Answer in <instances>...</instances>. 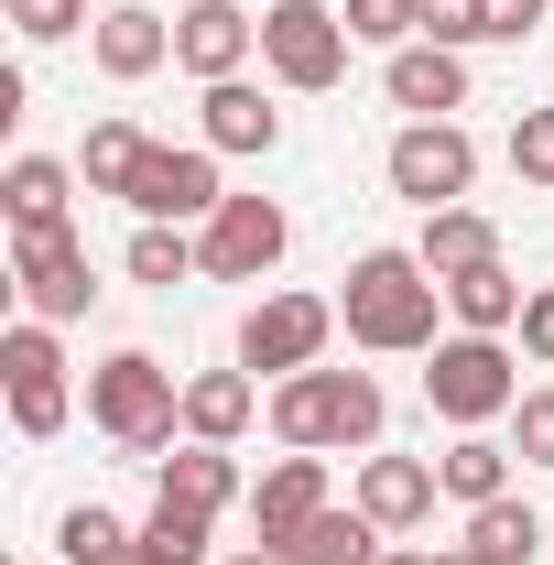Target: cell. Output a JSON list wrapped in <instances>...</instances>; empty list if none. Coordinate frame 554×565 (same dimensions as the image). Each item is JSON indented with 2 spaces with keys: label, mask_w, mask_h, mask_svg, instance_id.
<instances>
[{
  "label": "cell",
  "mask_w": 554,
  "mask_h": 565,
  "mask_svg": "<svg viewBox=\"0 0 554 565\" xmlns=\"http://www.w3.org/2000/svg\"><path fill=\"white\" fill-rule=\"evenodd\" d=\"M435 305H446V282L424 273L414 250H359L348 262V294H338L359 349H435Z\"/></svg>",
  "instance_id": "obj_1"
},
{
  "label": "cell",
  "mask_w": 554,
  "mask_h": 565,
  "mask_svg": "<svg viewBox=\"0 0 554 565\" xmlns=\"http://www.w3.org/2000/svg\"><path fill=\"white\" fill-rule=\"evenodd\" d=\"M273 435L283 446H370L381 435V381H359V370H294L273 392Z\"/></svg>",
  "instance_id": "obj_2"
},
{
  "label": "cell",
  "mask_w": 554,
  "mask_h": 565,
  "mask_svg": "<svg viewBox=\"0 0 554 565\" xmlns=\"http://www.w3.org/2000/svg\"><path fill=\"white\" fill-rule=\"evenodd\" d=\"M87 414L109 424L131 457H174V424H185V392H174V370H152L141 349H120L98 381H87Z\"/></svg>",
  "instance_id": "obj_3"
},
{
  "label": "cell",
  "mask_w": 554,
  "mask_h": 565,
  "mask_svg": "<svg viewBox=\"0 0 554 565\" xmlns=\"http://www.w3.org/2000/svg\"><path fill=\"white\" fill-rule=\"evenodd\" d=\"M348 11H316V0H273L262 11V55H273L283 87H338L348 76Z\"/></svg>",
  "instance_id": "obj_4"
},
{
  "label": "cell",
  "mask_w": 554,
  "mask_h": 565,
  "mask_svg": "<svg viewBox=\"0 0 554 565\" xmlns=\"http://www.w3.org/2000/svg\"><path fill=\"white\" fill-rule=\"evenodd\" d=\"M424 403H435L446 424H468V435H479L489 414H511V403H522V381H511V359L489 349V338H446L435 370H424Z\"/></svg>",
  "instance_id": "obj_5"
},
{
  "label": "cell",
  "mask_w": 554,
  "mask_h": 565,
  "mask_svg": "<svg viewBox=\"0 0 554 565\" xmlns=\"http://www.w3.org/2000/svg\"><path fill=\"white\" fill-rule=\"evenodd\" d=\"M327 327H338V305H316V294H273V305H251V327H239V370H316L327 349Z\"/></svg>",
  "instance_id": "obj_6"
},
{
  "label": "cell",
  "mask_w": 554,
  "mask_h": 565,
  "mask_svg": "<svg viewBox=\"0 0 554 565\" xmlns=\"http://www.w3.org/2000/svg\"><path fill=\"white\" fill-rule=\"evenodd\" d=\"M283 239H294V228H283L273 196H228V207L207 217V239H196V262H207L217 282H262L283 262Z\"/></svg>",
  "instance_id": "obj_7"
},
{
  "label": "cell",
  "mask_w": 554,
  "mask_h": 565,
  "mask_svg": "<svg viewBox=\"0 0 554 565\" xmlns=\"http://www.w3.org/2000/svg\"><path fill=\"white\" fill-rule=\"evenodd\" d=\"M468 174H479V152L457 120H414V131L392 141V185L414 196V207H457L468 196Z\"/></svg>",
  "instance_id": "obj_8"
},
{
  "label": "cell",
  "mask_w": 554,
  "mask_h": 565,
  "mask_svg": "<svg viewBox=\"0 0 554 565\" xmlns=\"http://www.w3.org/2000/svg\"><path fill=\"white\" fill-rule=\"evenodd\" d=\"M0 370H11V424L22 435H55L66 424V359H55L44 327H11L0 338Z\"/></svg>",
  "instance_id": "obj_9"
},
{
  "label": "cell",
  "mask_w": 554,
  "mask_h": 565,
  "mask_svg": "<svg viewBox=\"0 0 554 565\" xmlns=\"http://www.w3.org/2000/svg\"><path fill=\"white\" fill-rule=\"evenodd\" d=\"M11 273H22L33 316H87V250H76V228H22Z\"/></svg>",
  "instance_id": "obj_10"
},
{
  "label": "cell",
  "mask_w": 554,
  "mask_h": 565,
  "mask_svg": "<svg viewBox=\"0 0 554 565\" xmlns=\"http://www.w3.org/2000/svg\"><path fill=\"white\" fill-rule=\"evenodd\" d=\"M131 207L163 228V217H217L228 196H217V163H207V152H163V141H152L141 174H131Z\"/></svg>",
  "instance_id": "obj_11"
},
{
  "label": "cell",
  "mask_w": 554,
  "mask_h": 565,
  "mask_svg": "<svg viewBox=\"0 0 554 565\" xmlns=\"http://www.w3.org/2000/svg\"><path fill=\"white\" fill-rule=\"evenodd\" d=\"M316 511H327V457H305V446H294V457H283L273 479L251 490V522H262V555H283V544H294V533H305Z\"/></svg>",
  "instance_id": "obj_12"
},
{
  "label": "cell",
  "mask_w": 554,
  "mask_h": 565,
  "mask_svg": "<svg viewBox=\"0 0 554 565\" xmlns=\"http://www.w3.org/2000/svg\"><path fill=\"white\" fill-rule=\"evenodd\" d=\"M251 33H262V22H239L228 0H196V11H185V33H174V66H196V76L217 87V76H239Z\"/></svg>",
  "instance_id": "obj_13"
},
{
  "label": "cell",
  "mask_w": 554,
  "mask_h": 565,
  "mask_svg": "<svg viewBox=\"0 0 554 565\" xmlns=\"http://www.w3.org/2000/svg\"><path fill=\"white\" fill-rule=\"evenodd\" d=\"M435 282H457V273H479V262H500V228H489L479 207H424V250H414Z\"/></svg>",
  "instance_id": "obj_14"
},
{
  "label": "cell",
  "mask_w": 554,
  "mask_h": 565,
  "mask_svg": "<svg viewBox=\"0 0 554 565\" xmlns=\"http://www.w3.org/2000/svg\"><path fill=\"white\" fill-rule=\"evenodd\" d=\"M359 511H370L381 533L424 522V511H435V468H424V457H370V468H359Z\"/></svg>",
  "instance_id": "obj_15"
},
{
  "label": "cell",
  "mask_w": 554,
  "mask_h": 565,
  "mask_svg": "<svg viewBox=\"0 0 554 565\" xmlns=\"http://www.w3.org/2000/svg\"><path fill=\"white\" fill-rule=\"evenodd\" d=\"M163 468V511H228V490H239V468H228V446H174V457H152Z\"/></svg>",
  "instance_id": "obj_16"
},
{
  "label": "cell",
  "mask_w": 554,
  "mask_h": 565,
  "mask_svg": "<svg viewBox=\"0 0 554 565\" xmlns=\"http://www.w3.org/2000/svg\"><path fill=\"white\" fill-rule=\"evenodd\" d=\"M392 98H403V109H424V120H435V109H457V98H468L457 44H403V55H392Z\"/></svg>",
  "instance_id": "obj_17"
},
{
  "label": "cell",
  "mask_w": 554,
  "mask_h": 565,
  "mask_svg": "<svg viewBox=\"0 0 554 565\" xmlns=\"http://www.w3.org/2000/svg\"><path fill=\"white\" fill-rule=\"evenodd\" d=\"M273 131H283V109L262 98V87H239V76L207 87V141L217 152H273Z\"/></svg>",
  "instance_id": "obj_18"
},
{
  "label": "cell",
  "mask_w": 554,
  "mask_h": 565,
  "mask_svg": "<svg viewBox=\"0 0 554 565\" xmlns=\"http://www.w3.org/2000/svg\"><path fill=\"white\" fill-rule=\"evenodd\" d=\"M283 565H381V522H370V511H316V522L283 544Z\"/></svg>",
  "instance_id": "obj_19"
},
{
  "label": "cell",
  "mask_w": 554,
  "mask_h": 565,
  "mask_svg": "<svg viewBox=\"0 0 554 565\" xmlns=\"http://www.w3.org/2000/svg\"><path fill=\"white\" fill-rule=\"evenodd\" d=\"M0 207H11V228H66V163L22 152V163L0 174Z\"/></svg>",
  "instance_id": "obj_20"
},
{
  "label": "cell",
  "mask_w": 554,
  "mask_h": 565,
  "mask_svg": "<svg viewBox=\"0 0 554 565\" xmlns=\"http://www.w3.org/2000/svg\"><path fill=\"white\" fill-rule=\"evenodd\" d=\"M500 479H511V457H500L489 435H457V446L435 457V490H457V500H468V511H489V500H511V490H500Z\"/></svg>",
  "instance_id": "obj_21"
},
{
  "label": "cell",
  "mask_w": 554,
  "mask_h": 565,
  "mask_svg": "<svg viewBox=\"0 0 554 565\" xmlns=\"http://www.w3.org/2000/svg\"><path fill=\"white\" fill-rule=\"evenodd\" d=\"M239 424H251V381H239V370H207V381H185V435H196V446H228Z\"/></svg>",
  "instance_id": "obj_22"
},
{
  "label": "cell",
  "mask_w": 554,
  "mask_h": 565,
  "mask_svg": "<svg viewBox=\"0 0 554 565\" xmlns=\"http://www.w3.org/2000/svg\"><path fill=\"white\" fill-rule=\"evenodd\" d=\"M163 44H174V33H163L152 11H98V66H109V76H152Z\"/></svg>",
  "instance_id": "obj_23"
},
{
  "label": "cell",
  "mask_w": 554,
  "mask_h": 565,
  "mask_svg": "<svg viewBox=\"0 0 554 565\" xmlns=\"http://www.w3.org/2000/svg\"><path fill=\"white\" fill-rule=\"evenodd\" d=\"M196 555H207V511H163V500H152V522L131 533L120 565H196Z\"/></svg>",
  "instance_id": "obj_24"
},
{
  "label": "cell",
  "mask_w": 554,
  "mask_h": 565,
  "mask_svg": "<svg viewBox=\"0 0 554 565\" xmlns=\"http://www.w3.org/2000/svg\"><path fill=\"white\" fill-rule=\"evenodd\" d=\"M446 305L468 316V338H489V327H511V316H522V282L500 273V262H479V273H457V282H446Z\"/></svg>",
  "instance_id": "obj_25"
},
{
  "label": "cell",
  "mask_w": 554,
  "mask_h": 565,
  "mask_svg": "<svg viewBox=\"0 0 554 565\" xmlns=\"http://www.w3.org/2000/svg\"><path fill=\"white\" fill-rule=\"evenodd\" d=\"M468 544H479L489 565H533V544H544V522H533L522 500H489V511H468Z\"/></svg>",
  "instance_id": "obj_26"
},
{
  "label": "cell",
  "mask_w": 554,
  "mask_h": 565,
  "mask_svg": "<svg viewBox=\"0 0 554 565\" xmlns=\"http://www.w3.org/2000/svg\"><path fill=\"white\" fill-rule=\"evenodd\" d=\"M141 152H152V141H141L131 120H98V131H87V196H131Z\"/></svg>",
  "instance_id": "obj_27"
},
{
  "label": "cell",
  "mask_w": 554,
  "mask_h": 565,
  "mask_svg": "<svg viewBox=\"0 0 554 565\" xmlns=\"http://www.w3.org/2000/svg\"><path fill=\"white\" fill-rule=\"evenodd\" d=\"M55 555H66V565H120V555H131V533H120V511L76 500L66 522H55Z\"/></svg>",
  "instance_id": "obj_28"
},
{
  "label": "cell",
  "mask_w": 554,
  "mask_h": 565,
  "mask_svg": "<svg viewBox=\"0 0 554 565\" xmlns=\"http://www.w3.org/2000/svg\"><path fill=\"white\" fill-rule=\"evenodd\" d=\"M185 273H207V262H196L174 228H141L131 239V282H185Z\"/></svg>",
  "instance_id": "obj_29"
},
{
  "label": "cell",
  "mask_w": 554,
  "mask_h": 565,
  "mask_svg": "<svg viewBox=\"0 0 554 565\" xmlns=\"http://www.w3.org/2000/svg\"><path fill=\"white\" fill-rule=\"evenodd\" d=\"M348 33L359 44H403V33H424V0H348Z\"/></svg>",
  "instance_id": "obj_30"
},
{
  "label": "cell",
  "mask_w": 554,
  "mask_h": 565,
  "mask_svg": "<svg viewBox=\"0 0 554 565\" xmlns=\"http://www.w3.org/2000/svg\"><path fill=\"white\" fill-rule=\"evenodd\" d=\"M76 22H87V0H11V33L22 44H66Z\"/></svg>",
  "instance_id": "obj_31"
},
{
  "label": "cell",
  "mask_w": 554,
  "mask_h": 565,
  "mask_svg": "<svg viewBox=\"0 0 554 565\" xmlns=\"http://www.w3.org/2000/svg\"><path fill=\"white\" fill-rule=\"evenodd\" d=\"M424 33H435V44H479V33H489V0H424Z\"/></svg>",
  "instance_id": "obj_32"
},
{
  "label": "cell",
  "mask_w": 554,
  "mask_h": 565,
  "mask_svg": "<svg viewBox=\"0 0 554 565\" xmlns=\"http://www.w3.org/2000/svg\"><path fill=\"white\" fill-rule=\"evenodd\" d=\"M511 163L554 185V109H522V131H511Z\"/></svg>",
  "instance_id": "obj_33"
},
{
  "label": "cell",
  "mask_w": 554,
  "mask_h": 565,
  "mask_svg": "<svg viewBox=\"0 0 554 565\" xmlns=\"http://www.w3.org/2000/svg\"><path fill=\"white\" fill-rule=\"evenodd\" d=\"M511 424H522V457H533V468H554V392H522V403H511Z\"/></svg>",
  "instance_id": "obj_34"
},
{
  "label": "cell",
  "mask_w": 554,
  "mask_h": 565,
  "mask_svg": "<svg viewBox=\"0 0 554 565\" xmlns=\"http://www.w3.org/2000/svg\"><path fill=\"white\" fill-rule=\"evenodd\" d=\"M533 22H544V0H489V44H522Z\"/></svg>",
  "instance_id": "obj_35"
},
{
  "label": "cell",
  "mask_w": 554,
  "mask_h": 565,
  "mask_svg": "<svg viewBox=\"0 0 554 565\" xmlns=\"http://www.w3.org/2000/svg\"><path fill=\"white\" fill-rule=\"evenodd\" d=\"M522 349L554 359V294H522Z\"/></svg>",
  "instance_id": "obj_36"
},
{
  "label": "cell",
  "mask_w": 554,
  "mask_h": 565,
  "mask_svg": "<svg viewBox=\"0 0 554 565\" xmlns=\"http://www.w3.org/2000/svg\"><path fill=\"white\" fill-rule=\"evenodd\" d=\"M435 565H489V555H479V544H468V555H435Z\"/></svg>",
  "instance_id": "obj_37"
},
{
  "label": "cell",
  "mask_w": 554,
  "mask_h": 565,
  "mask_svg": "<svg viewBox=\"0 0 554 565\" xmlns=\"http://www.w3.org/2000/svg\"><path fill=\"white\" fill-rule=\"evenodd\" d=\"M228 565H283V555H228Z\"/></svg>",
  "instance_id": "obj_38"
},
{
  "label": "cell",
  "mask_w": 554,
  "mask_h": 565,
  "mask_svg": "<svg viewBox=\"0 0 554 565\" xmlns=\"http://www.w3.org/2000/svg\"><path fill=\"white\" fill-rule=\"evenodd\" d=\"M381 565H435V555H381Z\"/></svg>",
  "instance_id": "obj_39"
},
{
  "label": "cell",
  "mask_w": 554,
  "mask_h": 565,
  "mask_svg": "<svg viewBox=\"0 0 554 565\" xmlns=\"http://www.w3.org/2000/svg\"><path fill=\"white\" fill-rule=\"evenodd\" d=\"M185 11H196V0H185Z\"/></svg>",
  "instance_id": "obj_40"
}]
</instances>
